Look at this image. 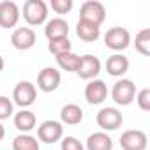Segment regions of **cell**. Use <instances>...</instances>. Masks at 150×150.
Masks as SVG:
<instances>
[{
  "label": "cell",
  "mask_w": 150,
  "mask_h": 150,
  "mask_svg": "<svg viewBox=\"0 0 150 150\" xmlns=\"http://www.w3.org/2000/svg\"><path fill=\"white\" fill-rule=\"evenodd\" d=\"M23 18L28 25H42L48 18V6L44 0H27L23 4Z\"/></svg>",
  "instance_id": "6da1fadb"
},
{
  "label": "cell",
  "mask_w": 150,
  "mask_h": 150,
  "mask_svg": "<svg viewBox=\"0 0 150 150\" xmlns=\"http://www.w3.org/2000/svg\"><path fill=\"white\" fill-rule=\"evenodd\" d=\"M136 97V85L131 80H118L111 88V99L118 106H129Z\"/></svg>",
  "instance_id": "7a4b0ae2"
},
{
  "label": "cell",
  "mask_w": 150,
  "mask_h": 150,
  "mask_svg": "<svg viewBox=\"0 0 150 150\" xmlns=\"http://www.w3.org/2000/svg\"><path fill=\"white\" fill-rule=\"evenodd\" d=\"M80 20H85V21H90V23L101 27V23L106 20V9L97 0H87V2L81 4Z\"/></svg>",
  "instance_id": "3957f363"
},
{
  "label": "cell",
  "mask_w": 150,
  "mask_h": 150,
  "mask_svg": "<svg viewBox=\"0 0 150 150\" xmlns=\"http://www.w3.org/2000/svg\"><path fill=\"white\" fill-rule=\"evenodd\" d=\"M104 44L106 48L113 50V51H124L129 44H131V34L127 28L122 27H113L106 32L104 35Z\"/></svg>",
  "instance_id": "277c9868"
},
{
  "label": "cell",
  "mask_w": 150,
  "mask_h": 150,
  "mask_svg": "<svg viewBox=\"0 0 150 150\" xmlns=\"http://www.w3.org/2000/svg\"><path fill=\"white\" fill-rule=\"evenodd\" d=\"M35 97H37V90L35 87L30 83V81H20L16 87H14V92H13V99L14 103L23 110V108H28L35 103Z\"/></svg>",
  "instance_id": "5b68a950"
},
{
  "label": "cell",
  "mask_w": 150,
  "mask_h": 150,
  "mask_svg": "<svg viewBox=\"0 0 150 150\" xmlns=\"http://www.w3.org/2000/svg\"><path fill=\"white\" fill-rule=\"evenodd\" d=\"M96 120H97V125L104 131H115L124 124V117L117 108H103L97 113Z\"/></svg>",
  "instance_id": "8992f818"
},
{
  "label": "cell",
  "mask_w": 150,
  "mask_h": 150,
  "mask_svg": "<svg viewBox=\"0 0 150 150\" xmlns=\"http://www.w3.org/2000/svg\"><path fill=\"white\" fill-rule=\"evenodd\" d=\"M101 72V60L94 55H83L80 57V64L76 69V74L81 80H94Z\"/></svg>",
  "instance_id": "52a82bcc"
},
{
  "label": "cell",
  "mask_w": 150,
  "mask_h": 150,
  "mask_svg": "<svg viewBox=\"0 0 150 150\" xmlns=\"http://www.w3.org/2000/svg\"><path fill=\"white\" fill-rule=\"evenodd\" d=\"M146 134L138 129H131L122 132L120 136V146L122 150H145L146 148Z\"/></svg>",
  "instance_id": "ba28073f"
},
{
  "label": "cell",
  "mask_w": 150,
  "mask_h": 150,
  "mask_svg": "<svg viewBox=\"0 0 150 150\" xmlns=\"http://www.w3.org/2000/svg\"><path fill=\"white\" fill-rule=\"evenodd\" d=\"M20 21V7L13 0L0 2V27L2 28H13Z\"/></svg>",
  "instance_id": "9c48e42d"
},
{
  "label": "cell",
  "mask_w": 150,
  "mask_h": 150,
  "mask_svg": "<svg viewBox=\"0 0 150 150\" xmlns=\"http://www.w3.org/2000/svg\"><path fill=\"white\" fill-rule=\"evenodd\" d=\"M64 134V127L57 120H46L37 127V138L44 143H57Z\"/></svg>",
  "instance_id": "30bf717a"
},
{
  "label": "cell",
  "mask_w": 150,
  "mask_h": 150,
  "mask_svg": "<svg viewBox=\"0 0 150 150\" xmlns=\"http://www.w3.org/2000/svg\"><path fill=\"white\" fill-rule=\"evenodd\" d=\"M60 71H57L55 67H44L37 76V87L42 92H55L60 85Z\"/></svg>",
  "instance_id": "8fae6325"
},
{
  "label": "cell",
  "mask_w": 150,
  "mask_h": 150,
  "mask_svg": "<svg viewBox=\"0 0 150 150\" xmlns=\"http://www.w3.org/2000/svg\"><path fill=\"white\" fill-rule=\"evenodd\" d=\"M108 97V87L103 80H90L85 87V99L88 104H101Z\"/></svg>",
  "instance_id": "7c38bea8"
},
{
  "label": "cell",
  "mask_w": 150,
  "mask_h": 150,
  "mask_svg": "<svg viewBox=\"0 0 150 150\" xmlns=\"http://www.w3.org/2000/svg\"><path fill=\"white\" fill-rule=\"evenodd\" d=\"M35 32L28 27H23V28H16L11 35V44L20 50V51H25V50H30L34 48L35 44Z\"/></svg>",
  "instance_id": "4fadbf2b"
},
{
  "label": "cell",
  "mask_w": 150,
  "mask_h": 150,
  "mask_svg": "<svg viewBox=\"0 0 150 150\" xmlns=\"http://www.w3.org/2000/svg\"><path fill=\"white\" fill-rule=\"evenodd\" d=\"M106 71H108L110 76H115V78L124 76V74L129 71V60H127V57H124L120 53H115V55L108 57V60H106Z\"/></svg>",
  "instance_id": "5bb4252c"
},
{
  "label": "cell",
  "mask_w": 150,
  "mask_h": 150,
  "mask_svg": "<svg viewBox=\"0 0 150 150\" xmlns=\"http://www.w3.org/2000/svg\"><path fill=\"white\" fill-rule=\"evenodd\" d=\"M69 34V25L65 20L62 18H53L46 23L44 27V35L48 37V41H53V39H62V37H67Z\"/></svg>",
  "instance_id": "9a60e30c"
},
{
  "label": "cell",
  "mask_w": 150,
  "mask_h": 150,
  "mask_svg": "<svg viewBox=\"0 0 150 150\" xmlns=\"http://www.w3.org/2000/svg\"><path fill=\"white\" fill-rule=\"evenodd\" d=\"M76 35L85 42H94L101 35V27H97V25H94L90 21L80 20L78 25H76Z\"/></svg>",
  "instance_id": "2e32d148"
},
{
  "label": "cell",
  "mask_w": 150,
  "mask_h": 150,
  "mask_svg": "<svg viewBox=\"0 0 150 150\" xmlns=\"http://www.w3.org/2000/svg\"><path fill=\"white\" fill-rule=\"evenodd\" d=\"M35 122H37L35 115L32 111H28V110H21V111H18L14 115V127L18 131H21L23 134L30 132L35 127Z\"/></svg>",
  "instance_id": "e0dca14e"
},
{
  "label": "cell",
  "mask_w": 150,
  "mask_h": 150,
  "mask_svg": "<svg viewBox=\"0 0 150 150\" xmlns=\"http://www.w3.org/2000/svg\"><path fill=\"white\" fill-rule=\"evenodd\" d=\"M87 150H113V139L106 132H94L87 138Z\"/></svg>",
  "instance_id": "ac0fdd59"
},
{
  "label": "cell",
  "mask_w": 150,
  "mask_h": 150,
  "mask_svg": "<svg viewBox=\"0 0 150 150\" xmlns=\"http://www.w3.org/2000/svg\"><path fill=\"white\" fill-rule=\"evenodd\" d=\"M60 118L67 125H78L83 120V110L78 104H65L60 110Z\"/></svg>",
  "instance_id": "d6986e66"
},
{
  "label": "cell",
  "mask_w": 150,
  "mask_h": 150,
  "mask_svg": "<svg viewBox=\"0 0 150 150\" xmlns=\"http://www.w3.org/2000/svg\"><path fill=\"white\" fill-rule=\"evenodd\" d=\"M57 64H58L60 69H64L67 72H76L78 64H80V57L74 55L72 51H67V53L57 55Z\"/></svg>",
  "instance_id": "ffe728a7"
},
{
  "label": "cell",
  "mask_w": 150,
  "mask_h": 150,
  "mask_svg": "<svg viewBox=\"0 0 150 150\" xmlns=\"http://www.w3.org/2000/svg\"><path fill=\"white\" fill-rule=\"evenodd\" d=\"M13 150H39V141L30 134H18L13 141Z\"/></svg>",
  "instance_id": "44dd1931"
},
{
  "label": "cell",
  "mask_w": 150,
  "mask_h": 150,
  "mask_svg": "<svg viewBox=\"0 0 150 150\" xmlns=\"http://www.w3.org/2000/svg\"><path fill=\"white\" fill-rule=\"evenodd\" d=\"M134 48L141 55H150V28H141L134 37Z\"/></svg>",
  "instance_id": "7402d4cb"
},
{
  "label": "cell",
  "mask_w": 150,
  "mask_h": 150,
  "mask_svg": "<svg viewBox=\"0 0 150 150\" xmlns=\"http://www.w3.org/2000/svg\"><path fill=\"white\" fill-rule=\"evenodd\" d=\"M71 48H72V44H71V41H69L67 37L53 39V41H50V42H48V50H50L55 57H57V55H62V53L71 51Z\"/></svg>",
  "instance_id": "603a6c76"
},
{
  "label": "cell",
  "mask_w": 150,
  "mask_h": 150,
  "mask_svg": "<svg viewBox=\"0 0 150 150\" xmlns=\"http://www.w3.org/2000/svg\"><path fill=\"white\" fill-rule=\"evenodd\" d=\"M50 6L57 14H67L72 9V0H51Z\"/></svg>",
  "instance_id": "cb8c5ba5"
},
{
  "label": "cell",
  "mask_w": 150,
  "mask_h": 150,
  "mask_svg": "<svg viewBox=\"0 0 150 150\" xmlns=\"http://www.w3.org/2000/svg\"><path fill=\"white\" fill-rule=\"evenodd\" d=\"M13 115V103L9 97L0 96V120H6Z\"/></svg>",
  "instance_id": "d4e9b609"
},
{
  "label": "cell",
  "mask_w": 150,
  "mask_h": 150,
  "mask_svg": "<svg viewBox=\"0 0 150 150\" xmlns=\"http://www.w3.org/2000/svg\"><path fill=\"white\" fill-rule=\"evenodd\" d=\"M60 148L62 150H85L83 145H81V141L76 139L74 136H65L62 139V143H60Z\"/></svg>",
  "instance_id": "484cf974"
},
{
  "label": "cell",
  "mask_w": 150,
  "mask_h": 150,
  "mask_svg": "<svg viewBox=\"0 0 150 150\" xmlns=\"http://www.w3.org/2000/svg\"><path fill=\"white\" fill-rule=\"evenodd\" d=\"M136 103L143 111H150V88H141L136 96Z\"/></svg>",
  "instance_id": "4316f807"
},
{
  "label": "cell",
  "mask_w": 150,
  "mask_h": 150,
  "mask_svg": "<svg viewBox=\"0 0 150 150\" xmlns=\"http://www.w3.org/2000/svg\"><path fill=\"white\" fill-rule=\"evenodd\" d=\"M4 136H6V129H4V125L0 124V141L4 139Z\"/></svg>",
  "instance_id": "83f0119b"
},
{
  "label": "cell",
  "mask_w": 150,
  "mask_h": 150,
  "mask_svg": "<svg viewBox=\"0 0 150 150\" xmlns=\"http://www.w3.org/2000/svg\"><path fill=\"white\" fill-rule=\"evenodd\" d=\"M2 69H4V58L0 57V72H2Z\"/></svg>",
  "instance_id": "f1b7e54d"
}]
</instances>
